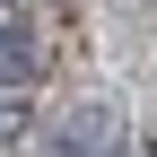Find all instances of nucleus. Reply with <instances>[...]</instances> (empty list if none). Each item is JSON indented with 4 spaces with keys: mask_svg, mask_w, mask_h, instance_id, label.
<instances>
[{
    "mask_svg": "<svg viewBox=\"0 0 157 157\" xmlns=\"http://www.w3.org/2000/svg\"><path fill=\"white\" fill-rule=\"evenodd\" d=\"M35 70H44V44H35L26 26H0V78H9V87H26Z\"/></svg>",
    "mask_w": 157,
    "mask_h": 157,
    "instance_id": "obj_1",
    "label": "nucleus"
},
{
    "mask_svg": "<svg viewBox=\"0 0 157 157\" xmlns=\"http://www.w3.org/2000/svg\"><path fill=\"white\" fill-rule=\"evenodd\" d=\"M105 140H113V131H105V113H78V122H70V157H96Z\"/></svg>",
    "mask_w": 157,
    "mask_h": 157,
    "instance_id": "obj_2",
    "label": "nucleus"
},
{
    "mask_svg": "<svg viewBox=\"0 0 157 157\" xmlns=\"http://www.w3.org/2000/svg\"><path fill=\"white\" fill-rule=\"evenodd\" d=\"M17 122H26V113H17V105H0V140H17Z\"/></svg>",
    "mask_w": 157,
    "mask_h": 157,
    "instance_id": "obj_3",
    "label": "nucleus"
}]
</instances>
